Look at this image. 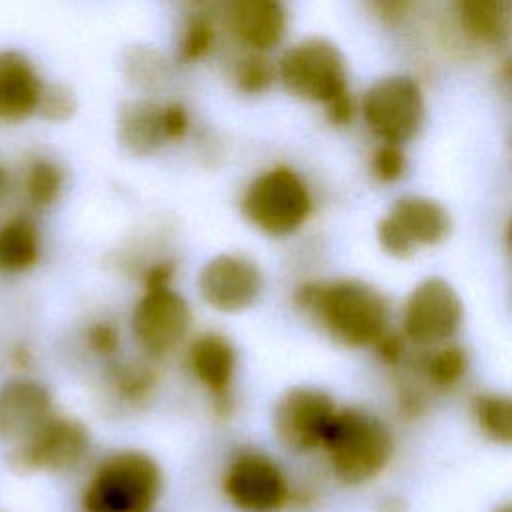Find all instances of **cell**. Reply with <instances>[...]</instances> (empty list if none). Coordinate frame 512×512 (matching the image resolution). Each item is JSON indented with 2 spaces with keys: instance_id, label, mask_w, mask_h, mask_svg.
<instances>
[{
  "instance_id": "6da1fadb",
  "label": "cell",
  "mask_w": 512,
  "mask_h": 512,
  "mask_svg": "<svg viewBox=\"0 0 512 512\" xmlns=\"http://www.w3.org/2000/svg\"><path fill=\"white\" fill-rule=\"evenodd\" d=\"M296 304L336 342L350 348L376 344L390 322V306L384 294L352 278L302 284L296 292Z\"/></svg>"
},
{
  "instance_id": "7a4b0ae2",
  "label": "cell",
  "mask_w": 512,
  "mask_h": 512,
  "mask_svg": "<svg viewBox=\"0 0 512 512\" xmlns=\"http://www.w3.org/2000/svg\"><path fill=\"white\" fill-rule=\"evenodd\" d=\"M322 448L328 452L336 478L348 486H358L388 466L394 440L378 416L360 408H346L336 410Z\"/></svg>"
},
{
  "instance_id": "3957f363",
  "label": "cell",
  "mask_w": 512,
  "mask_h": 512,
  "mask_svg": "<svg viewBox=\"0 0 512 512\" xmlns=\"http://www.w3.org/2000/svg\"><path fill=\"white\" fill-rule=\"evenodd\" d=\"M162 492L158 462L140 450L104 458L82 492L84 512H150Z\"/></svg>"
},
{
  "instance_id": "277c9868",
  "label": "cell",
  "mask_w": 512,
  "mask_h": 512,
  "mask_svg": "<svg viewBox=\"0 0 512 512\" xmlns=\"http://www.w3.org/2000/svg\"><path fill=\"white\" fill-rule=\"evenodd\" d=\"M242 212L260 232L288 236L308 220L312 196L300 174L292 168L276 166L248 184L242 196Z\"/></svg>"
},
{
  "instance_id": "5b68a950",
  "label": "cell",
  "mask_w": 512,
  "mask_h": 512,
  "mask_svg": "<svg viewBox=\"0 0 512 512\" xmlns=\"http://www.w3.org/2000/svg\"><path fill=\"white\" fill-rule=\"evenodd\" d=\"M284 88L310 102H330L346 92V68L340 50L326 38H306L284 52L278 66Z\"/></svg>"
},
{
  "instance_id": "8992f818",
  "label": "cell",
  "mask_w": 512,
  "mask_h": 512,
  "mask_svg": "<svg viewBox=\"0 0 512 512\" xmlns=\"http://www.w3.org/2000/svg\"><path fill=\"white\" fill-rule=\"evenodd\" d=\"M448 210L426 196H404L378 222L376 236L382 250L394 258H408L418 248L436 246L450 234Z\"/></svg>"
},
{
  "instance_id": "52a82bcc",
  "label": "cell",
  "mask_w": 512,
  "mask_h": 512,
  "mask_svg": "<svg viewBox=\"0 0 512 512\" xmlns=\"http://www.w3.org/2000/svg\"><path fill=\"white\" fill-rule=\"evenodd\" d=\"M464 320L458 292L438 276L424 278L408 294L402 312V334L418 346H438L452 340Z\"/></svg>"
},
{
  "instance_id": "ba28073f",
  "label": "cell",
  "mask_w": 512,
  "mask_h": 512,
  "mask_svg": "<svg viewBox=\"0 0 512 512\" xmlns=\"http://www.w3.org/2000/svg\"><path fill=\"white\" fill-rule=\"evenodd\" d=\"M362 114L384 144H402L418 132L424 118L420 86L408 76L380 78L364 92Z\"/></svg>"
},
{
  "instance_id": "9c48e42d",
  "label": "cell",
  "mask_w": 512,
  "mask_h": 512,
  "mask_svg": "<svg viewBox=\"0 0 512 512\" xmlns=\"http://www.w3.org/2000/svg\"><path fill=\"white\" fill-rule=\"evenodd\" d=\"M336 410L328 392L312 386H296L278 398L272 410V426L286 448L308 452L322 446Z\"/></svg>"
},
{
  "instance_id": "30bf717a",
  "label": "cell",
  "mask_w": 512,
  "mask_h": 512,
  "mask_svg": "<svg viewBox=\"0 0 512 512\" xmlns=\"http://www.w3.org/2000/svg\"><path fill=\"white\" fill-rule=\"evenodd\" d=\"M222 488L228 500L244 512H276L290 498L280 466L256 450H244L234 456L224 472Z\"/></svg>"
},
{
  "instance_id": "8fae6325",
  "label": "cell",
  "mask_w": 512,
  "mask_h": 512,
  "mask_svg": "<svg viewBox=\"0 0 512 512\" xmlns=\"http://www.w3.org/2000/svg\"><path fill=\"white\" fill-rule=\"evenodd\" d=\"M192 322L188 302L170 286L148 288L132 312V332L150 358L172 352L188 334Z\"/></svg>"
},
{
  "instance_id": "7c38bea8",
  "label": "cell",
  "mask_w": 512,
  "mask_h": 512,
  "mask_svg": "<svg viewBox=\"0 0 512 512\" xmlns=\"http://www.w3.org/2000/svg\"><path fill=\"white\" fill-rule=\"evenodd\" d=\"M90 448V434L82 422L52 414L30 438L16 444L12 464L20 470L64 472L74 468Z\"/></svg>"
},
{
  "instance_id": "4fadbf2b",
  "label": "cell",
  "mask_w": 512,
  "mask_h": 512,
  "mask_svg": "<svg viewBox=\"0 0 512 512\" xmlns=\"http://www.w3.org/2000/svg\"><path fill=\"white\" fill-rule=\"evenodd\" d=\"M262 272L254 260L244 254H218L208 260L198 276L202 300L224 314H236L250 308L262 292Z\"/></svg>"
},
{
  "instance_id": "5bb4252c",
  "label": "cell",
  "mask_w": 512,
  "mask_h": 512,
  "mask_svg": "<svg viewBox=\"0 0 512 512\" xmlns=\"http://www.w3.org/2000/svg\"><path fill=\"white\" fill-rule=\"evenodd\" d=\"M222 20L236 40L256 52L276 46L286 26L280 0H222Z\"/></svg>"
},
{
  "instance_id": "9a60e30c",
  "label": "cell",
  "mask_w": 512,
  "mask_h": 512,
  "mask_svg": "<svg viewBox=\"0 0 512 512\" xmlns=\"http://www.w3.org/2000/svg\"><path fill=\"white\" fill-rule=\"evenodd\" d=\"M52 400L44 386L30 380H16L0 390V438L24 442L50 416Z\"/></svg>"
},
{
  "instance_id": "2e32d148",
  "label": "cell",
  "mask_w": 512,
  "mask_h": 512,
  "mask_svg": "<svg viewBox=\"0 0 512 512\" xmlns=\"http://www.w3.org/2000/svg\"><path fill=\"white\" fill-rule=\"evenodd\" d=\"M188 364L192 374L214 394L218 410H230V384L236 372V350L232 342L224 334L206 332L190 344Z\"/></svg>"
},
{
  "instance_id": "e0dca14e",
  "label": "cell",
  "mask_w": 512,
  "mask_h": 512,
  "mask_svg": "<svg viewBox=\"0 0 512 512\" xmlns=\"http://www.w3.org/2000/svg\"><path fill=\"white\" fill-rule=\"evenodd\" d=\"M44 84L32 62L16 52H0V116L24 120L38 110Z\"/></svg>"
},
{
  "instance_id": "ac0fdd59",
  "label": "cell",
  "mask_w": 512,
  "mask_h": 512,
  "mask_svg": "<svg viewBox=\"0 0 512 512\" xmlns=\"http://www.w3.org/2000/svg\"><path fill=\"white\" fill-rule=\"evenodd\" d=\"M162 106L152 102H128L118 114V136L122 146L136 154L146 156L162 146L164 132L160 120Z\"/></svg>"
},
{
  "instance_id": "d6986e66",
  "label": "cell",
  "mask_w": 512,
  "mask_h": 512,
  "mask_svg": "<svg viewBox=\"0 0 512 512\" xmlns=\"http://www.w3.org/2000/svg\"><path fill=\"white\" fill-rule=\"evenodd\" d=\"M40 254L38 230L32 220L14 216L0 228V268L24 272L36 264Z\"/></svg>"
},
{
  "instance_id": "ffe728a7",
  "label": "cell",
  "mask_w": 512,
  "mask_h": 512,
  "mask_svg": "<svg viewBox=\"0 0 512 512\" xmlns=\"http://www.w3.org/2000/svg\"><path fill=\"white\" fill-rule=\"evenodd\" d=\"M464 30L476 40L498 44L508 34L504 0H456Z\"/></svg>"
},
{
  "instance_id": "44dd1931",
  "label": "cell",
  "mask_w": 512,
  "mask_h": 512,
  "mask_svg": "<svg viewBox=\"0 0 512 512\" xmlns=\"http://www.w3.org/2000/svg\"><path fill=\"white\" fill-rule=\"evenodd\" d=\"M468 368V356L464 348L456 344H438L436 350L424 356L420 362L422 374L428 378L430 384L438 388H450L466 374Z\"/></svg>"
},
{
  "instance_id": "7402d4cb",
  "label": "cell",
  "mask_w": 512,
  "mask_h": 512,
  "mask_svg": "<svg viewBox=\"0 0 512 512\" xmlns=\"http://www.w3.org/2000/svg\"><path fill=\"white\" fill-rule=\"evenodd\" d=\"M474 416L482 432L500 444L512 440V402L504 394H482L474 402Z\"/></svg>"
},
{
  "instance_id": "603a6c76",
  "label": "cell",
  "mask_w": 512,
  "mask_h": 512,
  "mask_svg": "<svg viewBox=\"0 0 512 512\" xmlns=\"http://www.w3.org/2000/svg\"><path fill=\"white\" fill-rule=\"evenodd\" d=\"M64 174L60 166L48 158H36L30 162L26 176H24V188L26 196L34 206H50L62 192Z\"/></svg>"
},
{
  "instance_id": "cb8c5ba5",
  "label": "cell",
  "mask_w": 512,
  "mask_h": 512,
  "mask_svg": "<svg viewBox=\"0 0 512 512\" xmlns=\"http://www.w3.org/2000/svg\"><path fill=\"white\" fill-rule=\"evenodd\" d=\"M112 380H114V390L120 398H124L130 404H138L146 400L148 394H152L158 378L152 366L142 362H132V364L118 366L112 372Z\"/></svg>"
},
{
  "instance_id": "d4e9b609",
  "label": "cell",
  "mask_w": 512,
  "mask_h": 512,
  "mask_svg": "<svg viewBox=\"0 0 512 512\" xmlns=\"http://www.w3.org/2000/svg\"><path fill=\"white\" fill-rule=\"evenodd\" d=\"M234 82L244 94H260L274 82V66L260 52L248 54L236 64Z\"/></svg>"
},
{
  "instance_id": "484cf974",
  "label": "cell",
  "mask_w": 512,
  "mask_h": 512,
  "mask_svg": "<svg viewBox=\"0 0 512 512\" xmlns=\"http://www.w3.org/2000/svg\"><path fill=\"white\" fill-rule=\"evenodd\" d=\"M214 40H216V32H214L210 20L196 16L184 28V34H182V40L178 46V58L186 64L196 62L212 50Z\"/></svg>"
},
{
  "instance_id": "4316f807",
  "label": "cell",
  "mask_w": 512,
  "mask_h": 512,
  "mask_svg": "<svg viewBox=\"0 0 512 512\" xmlns=\"http://www.w3.org/2000/svg\"><path fill=\"white\" fill-rule=\"evenodd\" d=\"M74 108H76L74 96L66 88H62V86H44L36 112H40L48 120L58 122V120L70 118L74 114Z\"/></svg>"
},
{
  "instance_id": "83f0119b",
  "label": "cell",
  "mask_w": 512,
  "mask_h": 512,
  "mask_svg": "<svg viewBox=\"0 0 512 512\" xmlns=\"http://www.w3.org/2000/svg\"><path fill=\"white\" fill-rule=\"evenodd\" d=\"M372 170L382 182H396L404 170H406V160L398 144H382L372 158Z\"/></svg>"
},
{
  "instance_id": "f1b7e54d",
  "label": "cell",
  "mask_w": 512,
  "mask_h": 512,
  "mask_svg": "<svg viewBox=\"0 0 512 512\" xmlns=\"http://www.w3.org/2000/svg\"><path fill=\"white\" fill-rule=\"evenodd\" d=\"M88 344L94 352H98L102 356L114 354L118 350V344H120V336H118L116 326L108 320L94 322L88 330Z\"/></svg>"
},
{
  "instance_id": "f546056e",
  "label": "cell",
  "mask_w": 512,
  "mask_h": 512,
  "mask_svg": "<svg viewBox=\"0 0 512 512\" xmlns=\"http://www.w3.org/2000/svg\"><path fill=\"white\" fill-rule=\"evenodd\" d=\"M160 120H162V132L166 140H180L188 132V112L182 104L172 102L162 106L160 110Z\"/></svg>"
},
{
  "instance_id": "4dcf8cb0",
  "label": "cell",
  "mask_w": 512,
  "mask_h": 512,
  "mask_svg": "<svg viewBox=\"0 0 512 512\" xmlns=\"http://www.w3.org/2000/svg\"><path fill=\"white\" fill-rule=\"evenodd\" d=\"M326 116H328L330 124H334V126H348L352 122V118H354V100L348 94V90L338 94L330 102H326Z\"/></svg>"
},
{
  "instance_id": "1f68e13d",
  "label": "cell",
  "mask_w": 512,
  "mask_h": 512,
  "mask_svg": "<svg viewBox=\"0 0 512 512\" xmlns=\"http://www.w3.org/2000/svg\"><path fill=\"white\" fill-rule=\"evenodd\" d=\"M368 6L372 8V12L388 22V24H398L410 8V0H366Z\"/></svg>"
},
{
  "instance_id": "d6a6232c",
  "label": "cell",
  "mask_w": 512,
  "mask_h": 512,
  "mask_svg": "<svg viewBox=\"0 0 512 512\" xmlns=\"http://www.w3.org/2000/svg\"><path fill=\"white\" fill-rule=\"evenodd\" d=\"M374 346H376V350H378V354H380L382 360H386V362H390V364H396V362H400L402 356H404V334L400 336V334H396V332L386 330Z\"/></svg>"
},
{
  "instance_id": "836d02e7",
  "label": "cell",
  "mask_w": 512,
  "mask_h": 512,
  "mask_svg": "<svg viewBox=\"0 0 512 512\" xmlns=\"http://www.w3.org/2000/svg\"><path fill=\"white\" fill-rule=\"evenodd\" d=\"M174 276V264L172 262H156L154 266H150L144 274V286L148 288H162V286H170Z\"/></svg>"
},
{
  "instance_id": "e575fe53",
  "label": "cell",
  "mask_w": 512,
  "mask_h": 512,
  "mask_svg": "<svg viewBox=\"0 0 512 512\" xmlns=\"http://www.w3.org/2000/svg\"><path fill=\"white\" fill-rule=\"evenodd\" d=\"M404 508V502L396 496H390V498H384L380 502V512H402Z\"/></svg>"
},
{
  "instance_id": "d590c367",
  "label": "cell",
  "mask_w": 512,
  "mask_h": 512,
  "mask_svg": "<svg viewBox=\"0 0 512 512\" xmlns=\"http://www.w3.org/2000/svg\"><path fill=\"white\" fill-rule=\"evenodd\" d=\"M6 192H8V172H6V168L0 164V202H2V198L6 196Z\"/></svg>"
},
{
  "instance_id": "8d00e7d4",
  "label": "cell",
  "mask_w": 512,
  "mask_h": 512,
  "mask_svg": "<svg viewBox=\"0 0 512 512\" xmlns=\"http://www.w3.org/2000/svg\"><path fill=\"white\" fill-rule=\"evenodd\" d=\"M494 512H512V510H510V506H508V504H502V506H500V508H496Z\"/></svg>"
}]
</instances>
